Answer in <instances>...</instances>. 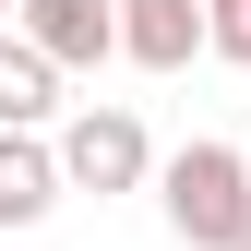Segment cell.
Masks as SVG:
<instances>
[{
  "label": "cell",
  "mask_w": 251,
  "mask_h": 251,
  "mask_svg": "<svg viewBox=\"0 0 251 251\" xmlns=\"http://www.w3.org/2000/svg\"><path fill=\"white\" fill-rule=\"evenodd\" d=\"M120 60L132 72H192L203 60V0H120Z\"/></svg>",
  "instance_id": "4"
},
{
  "label": "cell",
  "mask_w": 251,
  "mask_h": 251,
  "mask_svg": "<svg viewBox=\"0 0 251 251\" xmlns=\"http://www.w3.org/2000/svg\"><path fill=\"white\" fill-rule=\"evenodd\" d=\"M239 251H251V227H239Z\"/></svg>",
  "instance_id": "9"
},
{
  "label": "cell",
  "mask_w": 251,
  "mask_h": 251,
  "mask_svg": "<svg viewBox=\"0 0 251 251\" xmlns=\"http://www.w3.org/2000/svg\"><path fill=\"white\" fill-rule=\"evenodd\" d=\"M48 108H60V60L24 36V24H0V120H12V132H48Z\"/></svg>",
  "instance_id": "6"
},
{
  "label": "cell",
  "mask_w": 251,
  "mask_h": 251,
  "mask_svg": "<svg viewBox=\"0 0 251 251\" xmlns=\"http://www.w3.org/2000/svg\"><path fill=\"white\" fill-rule=\"evenodd\" d=\"M12 12H24V0H0V24H12Z\"/></svg>",
  "instance_id": "8"
},
{
  "label": "cell",
  "mask_w": 251,
  "mask_h": 251,
  "mask_svg": "<svg viewBox=\"0 0 251 251\" xmlns=\"http://www.w3.org/2000/svg\"><path fill=\"white\" fill-rule=\"evenodd\" d=\"M48 144H60V192H96V203H108V192H144V179H155V132H144L120 96H108V108H72Z\"/></svg>",
  "instance_id": "2"
},
{
  "label": "cell",
  "mask_w": 251,
  "mask_h": 251,
  "mask_svg": "<svg viewBox=\"0 0 251 251\" xmlns=\"http://www.w3.org/2000/svg\"><path fill=\"white\" fill-rule=\"evenodd\" d=\"M203 48L251 72V0H203Z\"/></svg>",
  "instance_id": "7"
},
{
  "label": "cell",
  "mask_w": 251,
  "mask_h": 251,
  "mask_svg": "<svg viewBox=\"0 0 251 251\" xmlns=\"http://www.w3.org/2000/svg\"><path fill=\"white\" fill-rule=\"evenodd\" d=\"M155 203H168L179 251H239V227H251V155L239 144H179L155 168Z\"/></svg>",
  "instance_id": "1"
},
{
  "label": "cell",
  "mask_w": 251,
  "mask_h": 251,
  "mask_svg": "<svg viewBox=\"0 0 251 251\" xmlns=\"http://www.w3.org/2000/svg\"><path fill=\"white\" fill-rule=\"evenodd\" d=\"M12 24L60 60V72H108L120 60V0H24Z\"/></svg>",
  "instance_id": "3"
},
{
  "label": "cell",
  "mask_w": 251,
  "mask_h": 251,
  "mask_svg": "<svg viewBox=\"0 0 251 251\" xmlns=\"http://www.w3.org/2000/svg\"><path fill=\"white\" fill-rule=\"evenodd\" d=\"M48 215H60V144L0 120V227H48Z\"/></svg>",
  "instance_id": "5"
}]
</instances>
